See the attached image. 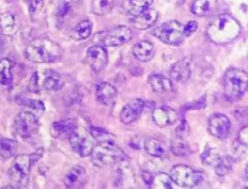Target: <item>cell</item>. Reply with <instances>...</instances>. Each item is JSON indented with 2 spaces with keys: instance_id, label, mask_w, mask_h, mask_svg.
Here are the masks:
<instances>
[{
  "instance_id": "obj_1",
  "label": "cell",
  "mask_w": 248,
  "mask_h": 189,
  "mask_svg": "<svg viewBox=\"0 0 248 189\" xmlns=\"http://www.w3.org/2000/svg\"><path fill=\"white\" fill-rule=\"evenodd\" d=\"M24 56L33 63H51L57 62L62 58L63 50L51 39L38 38L27 45Z\"/></svg>"
},
{
  "instance_id": "obj_2",
  "label": "cell",
  "mask_w": 248,
  "mask_h": 189,
  "mask_svg": "<svg viewBox=\"0 0 248 189\" xmlns=\"http://www.w3.org/2000/svg\"><path fill=\"white\" fill-rule=\"evenodd\" d=\"M241 33V26L235 17L222 14L213 19L207 27V36L216 44H227L234 40Z\"/></svg>"
},
{
  "instance_id": "obj_3",
  "label": "cell",
  "mask_w": 248,
  "mask_h": 189,
  "mask_svg": "<svg viewBox=\"0 0 248 189\" xmlns=\"http://www.w3.org/2000/svg\"><path fill=\"white\" fill-rule=\"evenodd\" d=\"M41 154H43V149L40 148L38 152L31 153V154H22L16 157L9 172L10 178L14 182V184L18 186L19 188L27 186L31 166L40 159Z\"/></svg>"
},
{
  "instance_id": "obj_4",
  "label": "cell",
  "mask_w": 248,
  "mask_h": 189,
  "mask_svg": "<svg viewBox=\"0 0 248 189\" xmlns=\"http://www.w3.org/2000/svg\"><path fill=\"white\" fill-rule=\"evenodd\" d=\"M92 164L98 167L113 166L127 160V155L115 143H99L91 152Z\"/></svg>"
},
{
  "instance_id": "obj_5",
  "label": "cell",
  "mask_w": 248,
  "mask_h": 189,
  "mask_svg": "<svg viewBox=\"0 0 248 189\" xmlns=\"http://www.w3.org/2000/svg\"><path fill=\"white\" fill-rule=\"evenodd\" d=\"M248 74L246 70L232 68L224 75V94L228 101H239L247 91Z\"/></svg>"
},
{
  "instance_id": "obj_6",
  "label": "cell",
  "mask_w": 248,
  "mask_h": 189,
  "mask_svg": "<svg viewBox=\"0 0 248 189\" xmlns=\"http://www.w3.org/2000/svg\"><path fill=\"white\" fill-rule=\"evenodd\" d=\"M153 35L161 40L162 43L167 44V45H181L184 40V33H183V24L179 23L178 21H169L162 23L161 26L156 27L153 29Z\"/></svg>"
},
{
  "instance_id": "obj_7",
  "label": "cell",
  "mask_w": 248,
  "mask_h": 189,
  "mask_svg": "<svg viewBox=\"0 0 248 189\" xmlns=\"http://www.w3.org/2000/svg\"><path fill=\"white\" fill-rule=\"evenodd\" d=\"M170 177L177 186L183 188H193L202 182L203 174L195 171L188 165H176L172 167Z\"/></svg>"
},
{
  "instance_id": "obj_8",
  "label": "cell",
  "mask_w": 248,
  "mask_h": 189,
  "mask_svg": "<svg viewBox=\"0 0 248 189\" xmlns=\"http://www.w3.org/2000/svg\"><path fill=\"white\" fill-rule=\"evenodd\" d=\"M68 137H69L73 152H75L81 158L89 157L91 154L92 149H93V140H92L90 132H87L85 128L77 126Z\"/></svg>"
},
{
  "instance_id": "obj_9",
  "label": "cell",
  "mask_w": 248,
  "mask_h": 189,
  "mask_svg": "<svg viewBox=\"0 0 248 189\" xmlns=\"http://www.w3.org/2000/svg\"><path fill=\"white\" fill-rule=\"evenodd\" d=\"M15 131L18 133L21 137L28 138L38 132L39 128V119L38 116L31 111H21L18 115L15 118L14 121Z\"/></svg>"
},
{
  "instance_id": "obj_10",
  "label": "cell",
  "mask_w": 248,
  "mask_h": 189,
  "mask_svg": "<svg viewBox=\"0 0 248 189\" xmlns=\"http://www.w3.org/2000/svg\"><path fill=\"white\" fill-rule=\"evenodd\" d=\"M99 36L102 38L101 43L104 46L114 47V46L124 45L127 41H130L132 39V31L126 26H119L111 31L107 32V33H102Z\"/></svg>"
},
{
  "instance_id": "obj_11",
  "label": "cell",
  "mask_w": 248,
  "mask_h": 189,
  "mask_svg": "<svg viewBox=\"0 0 248 189\" xmlns=\"http://www.w3.org/2000/svg\"><path fill=\"white\" fill-rule=\"evenodd\" d=\"M208 132L216 138H223L228 137L232 130V123H230L229 118L224 114H213L208 119Z\"/></svg>"
},
{
  "instance_id": "obj_12",
  "label": "cell",
  "mask_w": 248,
  "mask_h": 189,
  "mask_svg": "<svg viewBox=\"0 0 248 189\" xmlns=\"http://www.w3.org/2000/svg\"><path fill=\"white\" fill-rule=\"evenodd\" d=\"M86 62L93 72L99 73L108 63V53L102 45H93L89 47L86 53Z\"/></svg>"
},
{
  "instance_id": "obj_13",
  "label": "cell",
  "mask_w": 248,
  "mask_h": 189,
  "mask_svg": "<svg viewBox=\"0 0 248 189\" xmlns=\"http://www.w3.org/2000/svg\"><path fill=\"white\" fill-rule=\"evenodd\" d=\"M152 118L153 121L157 126L165 127V126L173 125V124L177 123V120H178V111L174 110L171 107L161 106L153 110Z\"/></svg>"
},
{
  "instance_id": "obj_14",
  "label": "cell",
  "mask_w": 248,
  "mask_h": 189,
  "mask_svg": "<svg viewBox=\"0 0 248 189\" xmlns=\"http://www.w3.org/2000/svg\"><path fill=\"white\" fill-rule=\"evenodd\" d=\"M144 101L140 98L132 99L131 102H128L125 107L123 108L120 113V120L124 124H131L133 121L137 120L140 118V114L144 110Z\"/></svg>"
},
{
  "instance_id": "obj_15",
  "label": "cell",
  "mask_w": 248,
  "mask_h": 189,
  "mask_svg": "<svg viewBox=\"0 0 248 189\" xmlns=\"http://www.w3.org/2000/svg\"><path fill=\"white\" fill-rule=\"evenodd\" d=\"M172 80L178 82H186L191 77V58L184 57L171 67Z\"/></svg>"
},
{
  "instance_id": "obj_16",
  "label": "cell",
  "mask_w": 248,
  "mask_h": 189,
  "mask_svg": "<svg viewBox=\"0 0 248 189\" xmlns=\"http://www.w3.org/2000/svg\"><path fill=\"white\" fill-rule=\"evenodd\" d=\"M96 99L98 103L103 106H111L115 103L116 97H118V90L109 82H98L96 85Z\"/></svg>"
},
{
  "instance_id": "obj_17",
  "label": "cell",
  "mask_w": 248,
  "mask_h": 189,
  "mask_svg": "<svg viewBox=\"0 0 248 189\" xmlns=\"http://www.w3.org/2000/svg\"><path fill=\"white\" fill-rule=\"evenodd\" d=\"M36 74H38V73H36ZM41 75H43L41 81L38 78L39 89L43 87L46 91H58V90H61L64 86V80H63L62 77H61L57 72H55V70L47 69L44 73H41Z\"/></svg>"
},
{
  "instance_id": "obj_18",
  "label": "cell",
  "mask_w": 248,
  "mask_h": 189,
  "mask_svg": "<svg viewBox=\"0 0 248 189\" xmlns=\"http://www.w3.org/2000/svg\"><path fill=\"white\" fill-rule=\"evenodd\" d=\"M157 17H159V14L156 10L149 7L140 14L133 15L131 17V24L137 29H148L157 21Z\"/></svg>"
},
{
  "instance_id": "obj_19",
  "label": "cell",
  "mask_w": 248,
  "mask_h": 189,
  "mask_svg": "<svg viewBox=\"0 0 248 189\" xmlns=\"http://www.w3.org/2000/svg\"><path fill=\"white\" fill-rule=\"evenodd\" d=\"M87 179V172L85 167L77 165L72 167L64 178V183L68 188H81Z\"/></svg>"
},
{
  "instance_id": "obj_20",
  "label": "cell",
  "mask_w": 248,
  "mask_h": 189,
  "mask_svg": "<svg viewBox=\"0 0 248 189\" xmlns=\"http://www.w3.org/2000/svg\"><path fill=\"white\" fill-rule=\"evenodd\" d=\"M77 120L73 118L62 119V120L55 121L51 126V135L55 138L68 137L77 127Z\"/></svg>"
},
{
  "instance_id": "obj_21",
  "label": "cell",
  "mask_w": 248,
  "mask_h": 189,
  "mask_svg": "<svg viewBox=\"0 0 248 189\" xmlns=\"http://www.w3.org/2000/svg\"><path fill=\"white\" fill-rule=\"evenodd\" d=\"M150 87L156 94H167L173 91V82L170 78L161 74H153L148 79Z\"/></svg>"
},
{
  "instance_id": "obj_22",
  "label": "cell",
  "mask_w": 248,
  "mask_h": 189,
  "mask_svg": "<svg viewBox=\"0 0 248 189\" xmlns=\"http://www.w3.org/2000/svg\"><path fill=\"white\" fill-rule=\"evenodd\" d=\"M155 55V47L150 41L143 40L140 41L133 47V56L137 58L138 61L142 62H148L152 60Z\"/></svg>"
},
{
  "instance_id": "obj_23",
  "label": "cell",
  "mask_w": 248,
  "mask_h": 189,
  "mask_svg": "<svg viewBox=\"0 0 248 189\" xmlns=\"http://www.w3.org/2000/svg\"><path fill=\"white\" fill-rule=\"evenodd\" d=\"M218 5V0H194L191 12L199 17H205L212 14Z\"/></svg>"
},
{
  "instance_id": "obj_24",
  "label": "cell",
  "mask_w": 248,
  "mask_h": 189,
  "mask_svg": "<svg viewBox=\"0 0 248 189\" xmlns=\"http://www.w3.org/2000/svg\"><path fill=\"white\" fill-rule=\"evenodd\" d=\"M0 28L6 35H14L19 28L18 19L11 12H4L0 15Z\"/></svg>"
},
{
  "instance_id": "obj_25",
  "label": "cell",
  "mask_w": 248,
  "mask_h": 189,
  "mask_svg": "<svg viewBox=\"0 0 248 189\" xmlns=\"http://www.w3.org/2000/svg\"><path fill=\"white\" fill-rule=\"evenodd\" d=\"M92 33V24L89 19L79 22L77 26L73 27L69 32V35L73 40L81 41L89 38Z\"/></svg>"
},
{
  "instance_id": "obj_26",
  "label": "cell",
  "mask_w": 248,
  "mask_h": 189,
  "mask_svg": "<svg viewBox=\"0 0 248 189\" xmlns=\"http://www.w3.org/2000/svg\"><path fill=\"white\" fill-rule=\"evenodd\" d=\"M17 148H18V143L16 140L5 138L0 136V157L4 158V159L12 158L16 154Z\"/></svg>"
},
{
  "instance_id": "obj_27",
  "label": "cell",
  "mask_w": 248,
  "mask_h": 189,
  "mask_svg": "<svg viewBox=\"0 0 248 189\" xmlns=\"http://www.w3.org/2000/svg\"><path fill=\"white\" fill-rule=\"evenodd\" d=\"M144 149L148 154L155 158H161L166 154V147L155 138H147L145 140Z\"/></svg>"
},
{
  "instance_id": "obj_28",
  "label": "cell",
  "mask_w": 248,
  "mask_h": 189,
  "mask_svg": "<svg viewBox=\"0 0 248 189\" xmlns=\"http://www.w3.org/2000/svg\"><path fill=\"white\" fill-rule=\"evenodd\" d=\"M12 63L9 58L0 60V85H10L12 82Z\"/></svg>"
},
{
  "instance_id": "obj_29",
  "label": "cell",
  "mask_w": 248,
  "mask_h": 189,
  "mask_svg": "<svg viewBox=\"0 0 248 189\" xmlns=\"http://www.w3.org/2000/svg\"><path fill=\"white\" fill-rule=\"evenodd\" d=\"M232 167H234V158L232 155L223 154L220 161L215 166V171L218 176H227L232 171Z\"/></svg>"
},
{
  "instance_id": "obj_30",
  "label": "cell",
  "mask_w": 248,
  "mask_h": 189,
  "mask_svg": "<svg viewBox=\"0 0 248 189\" xmlns=\"http://www.w3.org/2000/svg\"><path fill=\"white\" fill-rule=\"evenodd\" d=\"M90 135L98 143H115V136L113 133L108 132L107 130H104V128L93 127L92 126L90 128Z\"/></svg>"
},
{
  "instance_id": "obj_31",
  "label": "cell",
  "mask_w": 248,
  "mask_h": 189,
  "mask_svg": "<svg viewBox=\"0 0 248 189\" xmlns=\"http://www.w3.org/2000/svg\"><path fill=\"white\" fill-rule=\"evenodd\" d=\"M223 154L216 148H207L205 152L201 154V160L205 165H208V166L215 167L218 162L222 159Z\"/></svg>"
},
{
  "instance_id": "obj_32",
  "label": "cell",
  "mask_w": 248,
  "mask_h": 189,
  "mask_svg": "<svg viewBox=\"0 0 248 189\" xmlns=\"http://www.w3.org/2000/svg\"><path fill=\"white\" fill-rule=\"evenodd\" d=\"M150 188H162V189H172L173 187V181L171 177L166 173H159L152 179L150 182Z\"/></svg>"
},
{
  "instance_id": "obj_33",
  "label": "cell",
  "mask_w": 248,
  "mask_h": 189,
  "mask_svg": "<svg viewBox=\"0 0 248 189\" xmlns=\"http://www.w3.org/2000/svg\"><path fill=\"white\" fill-rule=\"evenodd\" d=\"M154 0H131L130 1V14L137 15L144 10L149 9Z\"/></svg>"
},
{
  "instance_id": "obj_34",
  "label": "cell",
  "mask_w": 248,
  "mask_h": 189,
  "mask_svg": "<svg viewBox=\"0 0 248 189\" xmlns=\"http://www.w3.org/2000/svg\"><path fill=\"white\" fill-rule=\"evenodd\" d=\"M171 150L173 154L178 155V157H186L189 154V148L188 144L183 141V138L178 137L172 142L171 144Z\"/></svg>"
},
{
  "instance_id": "obj_35",
  "label": "cell",
  "mask_w": 248,
  "mask_h": 189,
  "mask_svg": "<svg viewBox=\"0 0 248 189\" xmlns=\"http://www.w3.org/2000/svg\"><path fill=\"white\" fill-rule=\"evenodd\" d=\"M28 2V7H29V12H31V16H34L35 14H38L44 6V1L43 0H26Z\"/></svg>"
},
{
  "instance_id": "obj_36",
  "label": "cell",
  "mask_w": 248,
  "mask_h": 189,
  "mask_svg": "<svg viewBox=\"0 0 248 189\" xmlns=\"http://www.w3.org/2000/svg\"><path fill=\"white\" fill-rule=\"evenodd\" d=\"M196 29H198V23H196L195 21L188 22V23H186V26H183L184 36H190V35H193V34L196 32Z\"/></svg>"
},
{
  "instance_id": "obj_37",
  "label": "cell",
  "mask_w": 248,
  "mask_h": 189,
  "mask_svg": "<svg viewBox=\"0 0 248 189\" xmlns=\"http://www.w3.org/2000/svg\"><path fill=\"white\" fill-rule=\"evenodd\" d=\"M23 103L26 104L27 107H29V108L38 109V113H43L44 109H45L44 104L41 103L40 101H35V99H28V101L23 102Z\"/></svg>"
},
{
  "instance_id": "obj_38",
  "label": "cell",
  "mask_w": 248,
  "mask_h": 189,
  "mask_svg": "<svg viewBox=\"0 0 248 189\" xmlns=\"http://www.w3.org/2000/svg\"><path fill=\"white\" fill-rule=\"evenodd\" d=\"M237 138H239L240 144H242V147L246 148L248 144V127L247 126H244V127L241 128V131L239 132Z\"/></svg>"
},
{
  "instance_id": "obj_39",
  "label": "cell",
  "mask_w": 248,
  "mask_h": 189,
  "mask_svg": "<svg viewBox=\"0 0 248 189\" xmlns=\"http://www.w3.org/2000/svg\"><path fill=\"white\" fill-rule=\"evenodd\" d=\"M29 90H31V92H38L39 90V84H38V74L36 73H34L33 75H31V81H29Z\"/></svg>"
},
{
  "instance_id": "obj_40",
  "label": "cell",
  "mask_w": 248,
  "mask_h": 189,
  "mask_svg": "<svg viewBox=\"0 0 248 189\" xmlns=\"http://www.w3.org/2000/svg\"><path fill=\"white\" fill-rule=\"evenodd\" d=\"M188 128H189V126H188V124H186V121H183V123L178 126V128H177V135H178V137L183 138L184 136L188 133Z\"/></svg>"
},
{
  "instance_id": "obj_41",
  "label": "cell",
  "mask_w": 248,
  "mask_h": 189,
  "mask_svg": "<svg viewBox=\"0 0 248 189\" xmlns=\"http://www.w3.org/2000/svg\"><path fill=\"white\" fill-rule=\"evenodd\" d=\"M1 50H2V46H1V44H0V52H1Z\"/></svg>"
}]
</instances>
